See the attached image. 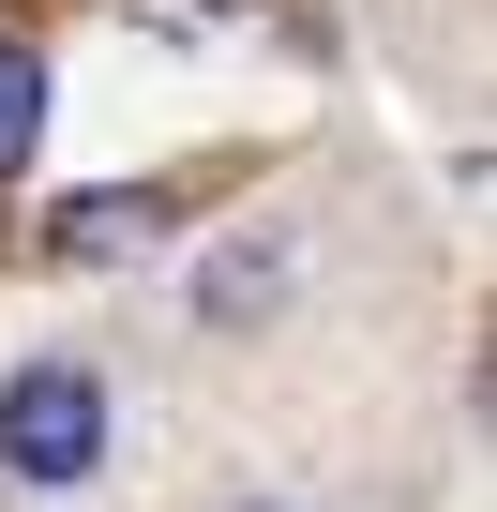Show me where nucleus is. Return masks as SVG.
<instances>
[{
    "mask_svg": "<svg viewBox=\"0 0 497 512\" xmlns=\"http://www.w3.org/2000/svg\"><path fill=\"white\" fill-rule=\"evenodd\" d=\"M0 467H16L31 497H76V482L106 467V392H91V362H31L16 392H0Z\"/></svg>",
    "mask_w": 497,
    "mask_h": 512,
    "instance_id": "obj_1",
    "label": "nucleus"
},
{
    "mask_svg": "<svg viewBox=\"0 0 497 512\" xmlns=\"http://www.w3.org/2000/svg\"><path fill=\"white\" fill-rule=\"evenodd\" d=\"M151 241H166V196H151V181H106V196H61V211H46V256H76V272L151 256Z\"/></svg>",
    "mask_w": 497,
    "mask_h": 512,
    "instance_id": "obj_2",
    "label": "nucleus"
},
{
    "mask_svg": "<svg viewBox=\"0 0 497 512\" xmlns=\"http://www.w3.org/2000/svg\"><path fill=\"white\" fill-rule=\"evenodd\" d=\"M31 151H46V61L0 46V166H31Z\"/></svg>",
    "mask_w": 497,
    "mask_h": 512,
    "instance_id": "obj_3",
    "label": "nucleus"
},
{
    "mask_svg": "<svg viewBox=\"0 0 497 512\" xmlns=\"http://www.w3.org/2000/svg\"><path fill=\"white\" fill-rule=\"evenodd\" d=\"M272 272H287V241L257 226V241H226V272H211V317H257L272 302Z\"/></svg>",
    "mask_w": 497,
    "mask_h": 512,
    "instance_id": "obj_4",
    "label": "nucleus"
}]
</instances>
